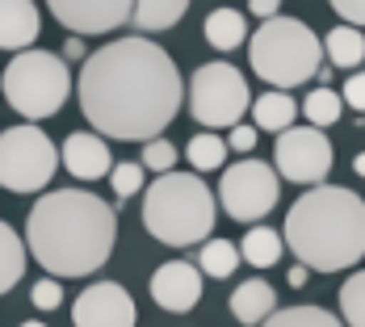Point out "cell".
I'll return each instance as SVG.
<instances>
[{
  "label": "cell",
  "instance_id": "277c9868",
  "mask_svg": "<svg viewBox=\"0 0 365 327\" xmlns=\"http://www.w3.org/2000/svg\"><path fill=\"white\" fill-rule=\"evenodd\" d=\"M219 218V202L193 172H164L143 193V227L151 239L168 248H193L206 244Z\"/></svg>",
  "mask_w": 365,
  "mask_h": 327
},
{
  "label": "cell",
  "instance_id": "4316f807",
  "mask_svg": "<svg viewBox=\"0 0 365 327\" xmlns=\"http://www.w3.org/2000/svg\"><path fill=\"white\" fill-rule=\"evenodd\" d=\"M340 323L365 327V269H357L349 281H340Z\"/></svg>",
  "mask_w": 365,
  "mask_h": 327
},
{
  "label": "cell",
  "instance_id": "836d02e7",
  "mask_svg": "<svg viewBox=\"0 0 365 327\" xmlns=\"http://www.w3.org/2000/svg\"><path fill=\"white\" fill-rule=\"evenodd\" d=\"M248 13L264 17V21H273V17L282 13V4H277V0H252V4H248Z\"/></svg>",
  "mask_w": 365,
  "mask_h": 327
},
{
  "label": "cell",
  "instance_id": "e575fe53",
  "mask_svg": "<svg viewBox=\"0 0 365 327\" xmlns=\"http://www.w3.org/2000/svg\"><path fill=\"white\" fill-rule=\"evenodd\" d=\"M59 59H63V63H68V59H84V42H80V38H68V42H63V55H59Z\"/></svg>",
  "mask_w": 365,
  "mask_h": 327
},
{
  "label": "cell",
  "instance_id": "3957f363",
  "mask_svg": "<svg viewBox=\"0 0 365 327\" xmlns=\"http://www.w3.org/2000/svg\"><path fill=\"white\" fill-rule=\"evenodd\" d=\"M282 244L307 273H340L365 256V202L340 185L302 189L286 214Z\"/></svg>",
  "mask_w": 365,
  "mask_h": 327
},
{
  "label": "cell",
  "instance_id": "4fadbf2b",
  "mask_svg": "<svg viewBox=\"0 0 365 327\" xmlns=\"http://www.w3.org/2000/svg\"><path fill=\"white\" fill-rule=\"evenodd\" d=\"M151 302L160 311H173V315H185L202 302V273L197 264L189 260H168L151 273Z\"/></svg>",
  "mask_w": 365,
  "mask_h": 327
},
{
  "label": "cell",
  "instance_id": "603a6c76",
  "mask_svg": "<svg viewBox=\"0 0 365 327\" xmlns=\"http://www.w3.org/2000/svg\"><path fill=\"white\" fill-rule=\"evenodd\" d=\"M240 269V244L231 239H206V248H197V273L206 277H231Z\"/></svg>",
  "mask_w": 365,
  "mask_h": 327
},
{
  "label": "cell",
  "instance_id": "7a4b0ae2",
  "mask_svg": "<svg viewBox=\"0 0 365 327\" xmlns=\"http://www.w3.org/2000/svg\"><path fill=\"white\" fill-rule=\"evenodd\" d=\"M118 210L88 189L42 193L26 214V248L38 264L59 277H88L113 256Z\"/></svg>",
  "mask_w": 365,
  "mask_h": 327
},
{
  "label": "cell",
  "instance_id": "e0dca14e",
  "mask_svg": "<svg viewBox=\"0 0 365 327\" xmlns=\"http://www.w3.org/2000/svg\"><path fill=\"white\" fill-rule=\"evenodd\" d=\"M252 126L256 130H273V135H286L294 126V118H298V101H294L290 93H260L252 105Z\"/></svg>",
  "mask_w": 365,
  "mask_h": 327
},
{
  "label": "cell",
  "instance_id": "44dd1931",
  "mask_svg": "<svg viewBox=\"0 0 365 327\" xmlns=\"http://www.w3.org/2000/svg\"><path fill=\"white\" fill-rule=\"evenodd\" d=\"M282 252H286V244H282V235H277L273 227H252V231L244 235V244H240V260H248L252 269L277 264Z\"/></svg>",
  "mask_w": 365,
  "mask_h": 327
},
{
  "label": "cell",
  "instance_id": "52a82bcc",
  "mask_svg": "<svg viewBox=\"0 0 365 327\" xmlns=\"http://www.w3.org/2000/svg\"><path fill=\"white\" fill-rule=\"evenodd\" d=\"M252 105V93H248V80L240 76V68H231V63H202L193 80H189V113L215 135V130H231V126H240V118L248 113Z\"/></svg>",
  "mask_w": 365,
  "mask_h": 327
},
{
  "label": "cell",
  "instance_id": "7c38bea8",
  "mask_svg": "<svg viewBox=\"0 0 365 327\" xmlns=\"http://www.w3.org/2000/svg\"><path fill=\"white\" fill-rule=\"evenodd\" d=\"M51 13L63 30L80 34H110L118 26L130 21V4L126 0H51Z\"/></svg>",
  "mask_w": 365,
  "mask_h": 327
},
{
  "label": "cell",
  "instance_id": "d4e9b609",
  "mask_svg": "<svg viewBox=\"0 0 365 327\" xmlns=\"http://www.w3.org/2000/svg\"><path fill=\"white\" fill-rule=\"evenodd\" d=\"M298 113H307V126L324 130V126H331V122H340L344 101H340V93H331V88H311L307 101L298 105Z\"/></svg>",
  "mask_w": 365,
  "mask_h": 327
},
{
  "label": "cell",
  "instance_id": "1f68e13d",
  "mask_svg": "<svg viewBox=\"0 0 365 327\" xmlns=\"http://www.w3.org/2000/svg\"><path fill=\"white\" fill-rule=\"evenodd\" d=\"M331 13H340V21L353 26V30H361L365 26V0H336Z\"/></svg>",
  "mask_w": 365,
  "mask_h": 327
},
{
  "label": "cell",
  "instance_id": "f1b7e54d",
  "mask_svg": "<svg viewBox=\"0 0 365 327\" xmlns=\"http://www.w3.org/2000/svg\"><path fill=\"white\" fill-rule=\"evenodd\" d=\"M143 168H139V160H122V164H113L110 168V185L113 193H118V202H126V197H135L139 189H143Z\"/></svg>",
  "mask_w": 365,
  "mask_h": 327
},
{
  "label": "cell",
  "instance_id": "d6986e66",
  "mask_svg": "<svg viewBox=\"0 0 365 327\" xmlns=\"http://www.w3.org/2000/svg\"><path fill=\"white\" fill-rule=\"evenodd\" d=\"M185 13H189V4H185V0H139V4H130V21H135L143 34L173 30Z\"/></svg>",
  "mask_w": 365,
  "mask_h": 327
},
{
  "label": "cell",
  "instance_id": "5bb4252c",
  "mask_svg": "<svg viewBox=\"0 0 365 327\" xmlns=\"http://www.w3.org/2000/svg\"><path fill=\"white\" fill-rule=\"evenodd\" d=\"M59 164L72 172L76 181H97V177H106L113 168V155H110V147H106L101 135H93V130H72V135L63 139Z\"/></svg>",
  "mask_w": 365,
  "mask_h": 327
},
{
  "label": "cell",
  "instance_id": "d590c367",
  "mask_svg": "<svg viewBox=\"0 0 365 327\" xmlns=\"http://www.w3.org/2000/svg\"><path fill=\"white\" fill-rule=\"evenodd\" d=\"M307 277H311V273H307L302 264H294V269H290V286H294V290H302V286H307Z\"/></svg>",
  "mask_w": 365,
  "mask_h": 327
},
{
  "label": "cell",
  "instance_id": "484cf974",
  "mask_svg": "<svg viewBox=\"0 0 365 327\" xmlns=\"http://www.w3.org/2000/svg\"><path fill=\"white\" fill-rule=\"evenodd\" d=\"M185 155H189V164H193V177H197V172H215V168H222V160H227V143H222L219 135L202 130V135H193V139L185 143Z\"/></svg>",
  "mask_w": 365,
  "mask_h": 327
},
{
  "label": "cell",
  "instance_id": "d6a6232c",
  "mask_svg": "<svg viewBox=\"0 0 365 327\" xmlns=\"http://www.w3.org/2000/svg\"><path fill=\"white\" fill-rule=\"evenodd\" d=\"M252 147H256V126H248V122L231 126V139H227V151H252Z\"/></svg>",
  "mask_w": 365,
  "mask_h": 327
},
{
  "label": "cell",
  "instance_id": "4dcf8cb0",
  "mask_svg": "<svg viewBox=\"0 0 365 327\" xmlns=\"http://www.w3.org/2000/svg\"><path fill=\"white\" fill-rule=\"evenodd\" d=\"M340 101H344L349 109H357V113H365V72H353L349 80H344Z\"/></svg>",
  "mask_w": 365,
  "mask_h": 327
},
{
  "label": "cell",
  "instance_id": "ffe728a7",
  "mask_svg": "<svg viewBox=\"0 0 365 327\" xmlns=\"http://www.w3.org/2000/svg\"><path fill=\"white\" fill-rule=\"evenodd\" d=\"M202 34H206V42H210L215 51H235V46L248 38V21H244L240 9H215V13L206 17Z\"/></svg>",
  "mask_w": 365,
  "mask_h": 327
},
{
  "label": "cell",
  "instance_id": "74e56055",
  "mask_svg": "<svg viewBox=\"0 0 365 327\" xmlns=\"http://www.w3.org/2000/svg\"><path fill=\"white\" fill-rule=\"evenodd\" d=\"M21 327H46V323H21Z\"/></svg>",
  "mask_w": 365,
  "mask_h": 327
},
{
  "label": "cell",
  "instance_id": "ac0fdd59",
  "mask_svg": "<svg viewBox=\"0 0 365 327\" xmlns=\"http://www.w3.org/2000/svg\"><path fill=\"white\" fill-rule=\"evenodd\" d=\"M324 42V59H328L331 68H349V72H357L365 59V38L361 30H353V26H336L328 38H319Z\"/></svg>",
  "mask_w": 365,
  "mask_h": 327
},
{
  "label": "cell",
  "instance_id": "8fae6325",
  "mask_svg": "<svg viewBox=\"0 0 365 327\" xmlns=\"http://www.w3.org/2000/svg\"><path fill=\"white\" fill-rule=\"evenodd\" d=\"M76 327H135V298L118 281H93L72 302Z\"/></svg>",
  "mask_w": 365,
  "mask_h": 327
},
{
  "label": "cell",
  "instance_id": "9a60e30c",
  "mask_svg": "<svg viewBox=\"0 0 365 327\" xmlns=\"http://www.w3.org/2000/svg\"><path fill=\"white\" fill-rule=\"evenodd\" d=\"M42 34L38 4L30 0H0V51H30Z\"/></svg>",
  "mask_w": 365,
  "mask_h": 327
},
{
  "label": "cell",
  "instance_id": "7402d4cb",
  "mask_svg": "<svg viewBox=\"0 0 365 327\" xmlns=\"http://www.w3.org/2000/svg\"><path fill=\"white\" fill-rule=\"evenodd\" d=\"M21 273H26V244L9 222H0V294L13 290Z\"/></svg>",
  "mask_w": 365,
  "mask_h": 327
},
{
  "label": "cell",
  "instance_id": "f546056e",
  "mask_svg": "<svg viewBox=\"0 0 365 327\" xmlns=\"http://www.w3.org/2000/svg\"><path fill=\"white\" fill-rule=\"evenodd\" d=\"M30 302H34L38 311H59V302H63V286L59 281H38L34 290H30Z\"/></svg>",
  "mask_w": 365,
  "mask_h": 327
},
{
  "label": "cell",
  "instance_id": "6da1fadb",
  "mask_svg": "<svg viewBox=\"0 0 365 327\" xmlns=\"http://www.w3.org/2000/svg\"><path fill=\"white\" fill-rule=\"evenodd\" d=\"M181 97L185 84L173 55L143 34L113 38L84 59L80 72V113L101 139H160L181 113Z\"/></svg>",
  "mask_w": 365,
  "mask_h": 327
},
{
  "label": "cell",
  "instance_id": "5b68a950",
  "mask_svg": "<svg viewBox=\"0 0 365 327\" xmlns=\"http://www.w3.org/2000/svg\"><path fill=\"white\" fill-rule=\"evenodd\" d=\"M248 63L273 93H290L319 76L324 42L298 17H273L260 21V30L248 38Z\"/></svg>",
  "mask_w": 365,
  "mask_h": 327
},
{
  "label": "cell",
  "instance_id": "9c48e42d",
  "mask_svg": "<svg viewBox=\"0 0 365 327\" xmlns=\"http://www.w3.org/2000/svg\"><path fill=\"white\" fill-rule=\"evenodd\" d=\"M282 197V181L273 172V164L264 160H240L231 168H222V181H219V202L222 210L235 218V222H260L264 214H273Z\"/></svg>",
  "mask_w": 365,
  "mask_h": 327
},
{
  "label": "cell",
  "instance_id": "8d00e7d4",
  "mask_svg": "<svg viewBox=\"0 0 365 327\" xmlns=\"http://www.w3.org/2000/svg\"><path fill=\"white\" fill-rule=\"evenodd\" d=\"M353 168H357V177H365V155H357V164H353Z\"/></svg>",
  "mask_w": 365,
  "mask_h": 327
},
{
  "label": "cell",
  "instance_id": "ba28073f",
  "mask_svg": "<svg viewBox=\"0 0 365 327\" xmlns=\"http://www.w3.org/2000/svg\"><path fill=\"white\" fill-rule=\"evenodd\" d=\"M59 168V147L42 126H9L0 135V185L9 193H38Z\"/></svg>",
  "mask_w": 365,
  "mask_h": 327
},
{
  "label": "cell",
  "instance_id": "2e32d148",
  "mask_svg": "<svg viewBox=\"0 0 365 327\" xmlns=\"http://www.w3.org/2000/svg\"><path fill=\"white\" fill-rule=\"evenodd\" d=\"M231 319H240V323L248 327H260L273 311H277V294L269 281H260V277H248V281H240L235 294H231Z\"/></svg>",
  "mask_w": 365,
  "mask_h": 327
},
{
  "label": "cell",
  "instance_id": "83f0119b",
  "mask_svg": "<svg viewBox=\"0 0 365 327\" xmlns=\"http://www.w3.org/2000/svg\"><path fill=\"white\" fill-rule=\"evenodd\" d=\"M139 168L143 172H155V177H164V172H177V147L168 143V139H151L143 147V160H139Z\"/></svg>",
  "mask_w": 365,
  "mask_h": 327
},
{
  "label": "cell",
  "instance_id": "cb8c5ba5",
  "mask_svg": "<svg viewBox=\"0 0 365 327\" xmlns=\"http://www.w3.org/2000/svg\"><path fill=\"white\" fill-rule=\"evenodd\" d=\"M260 327H344V323H340V315H331L324 306H282Z\"/></svg>",
  "mask_w": 365,
  "mask_h": 327
},
{
  "label": "cell",
  "instance_id": "30bf717a",
  "mask_svg": "<svg viewBox=\"0 0 365 327\" xmlns=\"http://www.w3.org/2000/svg\"><path fill=\"white\" fill-rule=\"evenodd\" d=\"M273 160H277V181H294L302 189H315V185L328 181L331 172V143L324 130L315 126H290L286 135H277L273 147Z\"/></svg>",
  "mask_w": 365,
  "mask_h": 327
},
{
  "label": "cell",
  "instance_id": "8992f818",
  "mask_svg": "<svg viewBox=\"0 0 365 327\" xmlns=\"http://www.w3.org/2000/svg\"><path fill=\"white\" fill-rule=\"evenodd\" d=\"M0 88H4V101L13 105V113H21L34 126L63 109L68 93H72V72L55 51H21L9 59Z\"/></svg>",
  "mask_w": 365,
  "mask_h": 327
}]
</instances>
